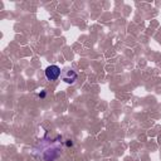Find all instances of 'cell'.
I'll use <instances>...</instances> for the list:
<instances>
[{"label":"cell","instance_id":"obj_1","mask_svg":"<svg viewBox=\"0 0 161 161\" xmlns=\"http://www.w3.org/2000/svg\"><path fill=\"white\" fill-rule=\"evenodd\" d=\"M60 136H57V138L49 140L48 133H45L44 138L39 140V142L33 147L31 153L35 157H39L44 161H55L60 153H62V146H60Z\"/></svg>","mask_w":161,"mask_h":161},{"label":"cell","instance_id":"obj_2","mask_svg":"<svg viewBox=\"0 0 161 161\" xmlns=\"http://www.w3.org/2000/svg\"><path fill=\"white\" fill-rule=\"evenodd\" d=\"M60 77H62V80H63V82H65V83H68V84H73V83L77 80L78 74H77L75 70H73L72 68H64V69L62 70Z\"/></svg>","mask_w":161,"mask_h":161},{"label":"cell","instance_id":"obj_3","mask_svg":"<svg viewBox=\"0 0 161 161\" xmlns=\"http://www.w3.org/2000/svg\"><path fill=\"white\" fill-rule=\"evenodd\" d=\"M44 73H45V78H47L48 80H57V79L60 77L62 70H60V68H59L58 65L53 64V65L47 67V69H45Z\"/></svg>","mask_w":161,"mask_h":161},{"label":"cell","instance_id":"obj_4","mask_svg":"<svg viewBox=\"0 0 161 161\" xmlns=\"http://www.w3.org/2000/svg\"><path fill=\"white\" fill-rule=\"evenodd\" d=\"M45 96H47V92H45V91H42V92H39V94H38V97H39L40 99L45 98Z\"/></svg>","mask_w":161,"mask_h":161},{"label":"cell","instance_id":"obj_5","mask_svg":"<svg viewBox=\"0 0 161 161\" xmlns=\"http://www.w3.org/2000/svg\"><path fill=\"white\" fill-rule=\"evenodd\" d=\"M65 145H67L68 147H70V146H73V142H72L70 140H67V141H65Z\"/></svg>","mask_w":161,"mask_h":161}]
</instances>
